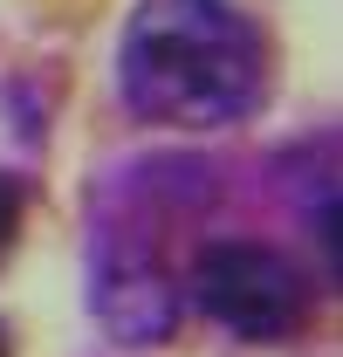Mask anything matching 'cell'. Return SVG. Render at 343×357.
<instances>
[{"label": "cell", "instance_id": "1", "mask_svg": "<svg viewBox=\"0 0 343 357\" xmlns=\"http://www.w3.org/2000/svg\"><path fill=\"white\" fill-rule=\"evenodd\" d=\"M117 96L172 131L241 124L268 96V42L234 0H137L117 35Z\"/></svg>", "mask_w": 343, "mask_h": 357}, {"label": "cell", "instance_id": "2", "mask_svg": "<svg viewBox=\"0 0 343 357\" xmlns=\"http://www.w3.org/2000/svg\"><path fill=\"white\" fill-rule=\"evenodd\" d=\"M185 165H144L130 185L103 192L89 234V310L117 344H165L185 316V275L172 268V227L185 220L192 192Z\"/></svg>", "mask_w": 343, "mask_h": 357}, {"label": "cell", "instance_id": "3", "mask_svg": "<svg viewBox=\"0 0 343 357\" xmlns=\"http://www.w3.org/2000/svg\"><path fill=\"white\" fill-rule=\"evenodd\" d=\"M185 296L241 344H289L309 330V275L268 241H206L192 255Z\"/></svg>", "mask_w": 343, "mask_h": 357}, {"label": "cell", "instance_id": "4", "mask_svg": "<svg viewBox=\"0 0 343 357\" xmlns=\"http://www.w3.org/2000/svg\"><path fill=\"white\" fill-rule=\"evenodd\" d=\"M21 206H28V185L0 172V255H7V241H14V227H21Z\"/></svg>", "mask_w": 343, "mask_h": 357}, {"label": "cell", "instance_id": "5", "mask_svg": "<svg viewBox=\"0 0 343 357\" xmlns=\"http://www.w3.org/2000/svg\"><path fill=\"white\" fill-rule=\"evenodd\" d=\"M0 357H14V351H7V330H0Z\"/></svg>", "mask_w": 343, "mask_h": 357}]
</instances>
